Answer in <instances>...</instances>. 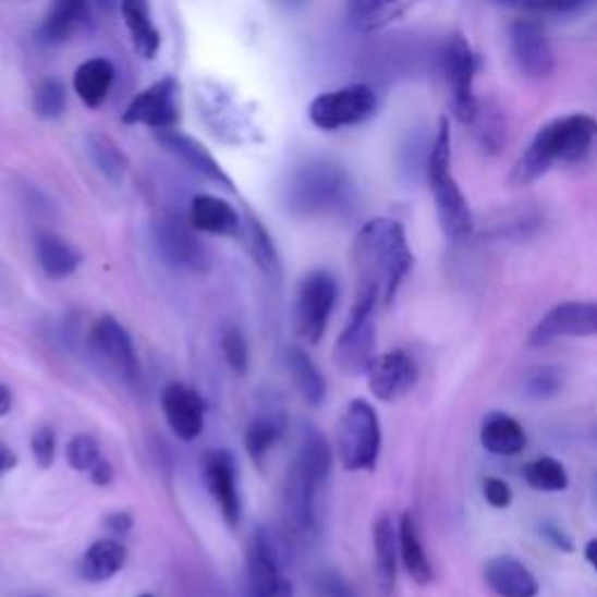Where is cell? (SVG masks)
<instances>
[{"label": "cell", "mask_w": 597, "mask_h": 597, "mask_svg": "<svg viewBox=\"0 0 597 597\" xmlns=\"http://www.w3.org/2000/svg\"><path fill=\"white\" fill-rule=\"evenodd\" d=\"M470 129H474V136L486 153H500L504 145V124L500 120V114L480 106L476 120Z\"/></svg>", "instance_id": "f35d334b"}, {"label": "cell", "mask_w": 597, "mask_h": 597, "mask_svg": "<svg viewBox=\"0 0 597 597\" xmlns=\"http://www.w3.org/2000/svg\"><path fill=\"white\" fill-rule=\"evenodd\" d=\"M337 298L339 285L337 278L329 271H310L302 280L294 306V327L296 334L308 345H318L322 341L331 313H334Z\"/></svg>", "instance_id": "ba28073f"}, {"label": "cell", "mask_w": 597, "mask_h": 597, "mask_svg": "<svg viewBox=\"0 0 597 597\" xmlns=\"http://www.w3.org/2000/svg\"><path fill=\"white\" fill-rule=\"evenodd\" d=\"M397 558H400V537L390 516H378L374 525V568L376 584L383 593H392L397 582Z\"/></svg>", "instance_id": "484cf974"}, {"label": "cell", "mask_w": 597, "mask_h": 597, "mask_svg": "<svg viewBox=\"0 0 597 597\" xmlns=\"http://www.w3.org/2000/svg\"><path fill=\"white\" fill-rule=\"evenodd\" d=\"M376 360V320L374 310H351L341 337L334 345L337 367L348 376L367 374Z\"/></svg>", "instance_id": "5bb4252c"}, {"label": "cell", "mask_w": 597, "mask_h": 597, "mask_svg": "<svg viewBox=\"0 0 597 597\" xmlns=\"http://www.w3.org/2000/svg\"><path fill=\"white\" fill-rule=\"evenodd\" d=\"M14 467H16L14 451H12V448L8 443L0 441V474H5L10 470H14Z\"/></svg>", "instance_id": "681fc988"}, {"label": "cell", "mask_w": 597, "mask_h": 597, "mask_svg": "<svg viewBox=\"0 0 597 597\" xmlns=\"http://www.w3.org/2000/svg\"><path fill=\"white\" fill-rule=\"evenodd\" d=\"M376 108L378 98L369 85H348L315 96L308 106V118L322 131H339L367 122Z\"/></svg>", "instance_id": "9c48e42d"}, {"label": "cell", "mask_w": 597, "mask_h": 597, "mask_svg": "<svg viewBox=\"0 0 597 597\" xmlns=\"http://www.w3.org/2000/svg\"><path fill=\"white\" fill-rule=\"evenodd\" d=\"M31 451L33 458H36L40 470H49L54 464L57 458V435L52 427H38L31 437Z\"/></svg>", "instance_id": "7bdbcfd3"}, {"label": "cell", "mask_w": 597, "mask_h": 597, "mask_svg": "<svg viewBox=\"0 0 597 597\" xmlns=\"http://www.w3.org/2000/svg\"><path fill=\"white\" fill-rule=\"evenodd\" d=\"M161 409L166 423H169L178 439L194 441L196 437H202L206 425V404L196 390L182 383H169L161 392Z\"/></svg>", "instance_id": "e0dca14e"}, {"label": "cell", "mask_w": 597, "mask_h": 597, "mask_svg": "<svg viewBox=\"0 0 597 597\" xmlns=\"http://www.w3.org/2000/svg\"><path fill=\"white\" fill-rule=\"evenodd\" d=\"M124 24L129 28V36L134 40L136 52L143 59H155L161 45V36L153 22V8L149 0H120Z\"/></svg>", "instance_id": "f1b7e54d"}, {"label": "cell", "mask_w": 597, "mask_h": 597, "mask_svg": "<svg viewBox=\"0 0 597 597\" xmlns=\"http://www.w3.org/2000/svg\"><path fill=\"white\" fill-rule=\"evenodd\" d=\"M331 460L334 458L327 439L315 429H306L288 470L283 504H280L285 535L294 544H310L320 535L318 500L331 472Z\"/></svg>", "instance_id": "7a4b0ae2"}, {"label": "cell", "mask_w": 597, "mask_h": 597, "mask_svg": "<svg viewBox=\"0 0 597 597\" xmlns=\"http://www.w3.org/2000/svg\"><path fill=\"white\" fill-rule=\"evenodd\" d=\"M348 178L331 163H310L296 171L288 187V208L296 215H318L343 204Z\"/></svg>", "instance_id": "52a82bcc"}, {"label": "cell", "mask_w": 597, "mask_h": 597, "mask_svg": "<svg viewBox=\"0 0 597 597\" xmlns=\"http://www.w3.org/2000/svg\"><path fill=\"white\" fill-rule=\"evenodd\" d=\"M411 269L413 253L404 224L392 218L369 220L353 241V308L376 310V306H390Z\"/></svg>", "instance_id": "6da1fadb"}, {"label": "cell", "mask_w": 597, "mask_h": 597, "mask_svg": "<svg viewBox=\"0 0 597 597\" xmlns=\"http://www.w3.org/2000/svg\"><path fill=\"white\" fill-rule=\"evenodd\" d=\"M484 497H486V502L495 509H507L511 504V488L507 480L502 478H497V476H490L484 480Z\"/></svg>", "instance_id": "f6af8a7d"}, {"label": "cell", "mask_w": 597, "mask_h": 597, "mask_svg": "<svg viewBox=\"0 0 597 597\" xmlns=\"http://www.w3.org/2000/svg\"><path fill=\"white\" fill-rule=\"evenodd\" d=\"M36 259L42 273L52 280L71 278L82 264V255L75 247L54 234L36 236Z\"/></svg>", "instance_id": "f546056e"}, {"label": "cell", "mask_w": 597, "mask_h": 597, "mask_svg": "<svg viewBox=\"0 0 597 597\" xmlns=\"http://www.w3.org/2000/svg\"><path fill=\"white\" fill-rule=\"evenodd\" d=\"M478 69L480 61L470 40L460 36V33H453L441 49V71L448 92H451L453 114L464 126H472L480 110V101L474 92V80Z\"/></svg>", "instance_id": "8992f818"}, {"label": "cell", "mask_w": 597, "mask_h": 597, "mask_svg": "<svg viewBox=\"0 0 597 597\" xmlns=\"http://www.w3.org/2000/svg\"><path fill=\"white\" fill-rule=\"evenodd\" d=\"M157 141L169 149L173 157H178L182 163L190 166L196 175H202L215 182V185L234 192V182H231V178L224 173L222 166L215 161V157L208 153V149L198 141H194L192 136L182 134V131H175V129H161L157 131Z\"/></svg>", "instance_id": "ffe728a7"}, {"label": "cell", "mask_w": 597, "mask_h": 597, "mask_svg": "<svg viewBox=\"0 0 597 597\" xmlns=\"http://www.w3.org/2000/svg\"><path fill=\"white\" fill-rule=\"evenodd\" d=\"M190 224L196 231H204V234L212 236H236L243 229L236 208L224 202V198L212 194H198L192 198Z\"/></svg>", "instance_id": "44dd1931"}, {"label": "cell", "mask_w": 597, "mask_h": 597, "mask_svg": "<svg viewBox=\"0 0 597 597\" xmlns=\"http://www.w3.org/2000/svg\"><path fill=\"white\" fill-rule=\"evenodd\" d=\"M138 597H155V595H149V593H145V595H138Z\"/></svg>", "instance_id": "db71d44e"}, {"label": "cell", "mask_w": 597, "mask_h": 597, "mask_svg": "<svg viewBox=\"0 0 597 597\" xmlns=\"http://www.w3.org/2000/svg\"><path fill=\"white\" fill-rule=\"evenodd\" d=\"M369 390L380 402H394L404 397L418 380L416 362H413L404 351H390L374 360L367 371Z\"/></svg>", "instance_id": "ac0fdd59"}, {"label": "cell", "mask_w": 597, "mask_h": 597, "mask_svg": "<svg viewBox=\"0 0 597 597\" xmlns=\"http://www.w3.org/2000/svg\"><path fill=\"white\" fill-rule=\"evenodd\" d=\"M12 409V392L5 383H0V418L5 416V413H10Z\"/></svg>", "instance_id": "f907efd6"}, {"label": "cell", "mask_w": 597, "mask_h": 597, "mask_svg": "<svg viewBox=\"0 0 597 597\" xmlns=\"http://www.w3.org/2000/svg\"><path fill=\"white\" fill-rule=\"evenodd\" d=\"M202 472L210 497L218 502V509L229 527L241 525V490H239V467L229 451H210L202 460Z\"/></svg>", "instance_id": "2e32d148"}, {"label": "cell", "mask_w": 597, "mask_h": 597, "mask_svg": "<svg viewBox=\"0 0 597 597\" xmlns=\"http://www.w3.org/2000/svg\"><path fill=\"white\" fill-rule=\"evenodd\" d=\"M315 595L318 597H357L355 590L351 588V584L345 582V578L334 572V570H325L318 576H315Z\"/></svg>", "instance_id": "ee69618b"}, {"label": "cell", "mask_w": 597, "mask_h": 597, "mask_svg": "<svg viewBox=\"0 0 597 597\" xmlns=\"http://www.w3.org/2000/svg\"><path fill=\"white\" fill-rule=\"evenodd\" d=\"M523 476L535 490H544V492H560L570 486L565 464L549 455H541L533 462H527L523 467Z\"/></svg>", "instance_id": "d590c367"}, {"label": "cell", "mask_w": 597, "mask_h": 597, "mask_svg": "<svg viewBox=\"0 0 597 597\" xmlns=\"http://www.w3.org/2000/svg\"><path fill=\"white\" fill-rule=\"evenodd\" d=\"M106 527L112 535H126L129 529L134 527V516H131V513H126V511L110 513V516L106 519Z\"/></svg>", "instance_id": "c3c4849f"}, {"label": "cell", "mask_w": 597, "mask_h": 597, "mask_svg": "<svg viewBox=\"0 0 597 597\" xmlns=\"http://www.w3.org/2000/svg\"><path fill=\"white\" fill-rule=\"evenodd\" d=\"M87 147H89V157L96 163V169L101 171L112 182V185H120L129 171V159L122 149L103 134H92L87 138Z\"/></svg>", "instance_id": "e575fe53"}, {"label": "cell", "mask_w": 597, "mask_h": 597, "mask_svg": "<svg viewBox=\"0 0 597 597\" xmlns=\"http://www.w3.org/2000/svg\"><path fill=\"white\" fill-rule=\"evenodd\" d=\"M480 443L492 455H519L525 443L523 425L507 413H488L480 425Z\"/></svg>", "instance_id": "4316f807"}, {"label": "cell", "mask_w": 597, "mask_h": 597, "mask_svg": "<svg viewBox=\"0 0 597 597\" xmlns=\"http://www.w3.org/2000/svg\"><path fill=\"white\" fill-rule=\"evenodd\" d=\"M418 0H345L348 22L357 33H376L400 22Z\"/></svg>", "instance_id": "7402d4cb"}, {"label": "cell", "mask_w": 597, "mask_h": 597, "mask_svg": "<svg viewBox=\"0 0 597 597\" xmlns=\"http://www.w3.org/2000/svg\"><path fill=\"white\" fill-rule=\"evenodd\" d=\"M89 345L96 357L101 360L114 376L124 380L126 386L138 383L141 364L136 348L129 337V331L118 320L110 318V315H103V318L92 327Z\"/></svg>", "instance_id": "8fae6325"}, {"label": "cell", "mask_w": 597, "mask_h": 597, "mask_svg": "<svg viewBox=\"0 0 597 597\" xmlns=\"http://www.w3.org/2000/svg\"><path fill=\"white\" fill-rule=\"evenodd\" d=\"M33 110L40 120H59L65 112V89L59 80H42L33 94Z\"/></svg>", "instance_id": "74e56055"}, {"label": "cell", "mask_w": 597, "mask_h": 597, "mask_svg": "<svg viewBox=\"0 0 597 597\" xmlns=\"http://www.w3.org/2000/svg\"><path fill=\"white\" fill-rule=\"evenodd\" d=\"M243 227H245L247 251H251L257 267L271 278H280V257H278L273 239L269 236V231L264 229V224L257 218H253V215H247Z\"/></svg>", "instance_id": "836d02e7"}, {"label": "cell", "mask_w": 597, "mask_h": 597, "mask_svg": "<svg viewBox=\"0 0 597 597\" xmlns=\"http://www.w3.org/2000/svg\"><path fill=\"white\" fill-rule=\"evenodd\" d=\"M586 560L590 562L593 570L597 572V539H593V541L586 544Z\"/></svg>", "instance_id": "816d5d0a"}, {"label": "cell", "mask_w": 597, "mask_h": 597, "mask_svg": "<svg viewBox=\"0 0 597 597\" xmlns=\"http://www.w3.org/2000/svg\"><path fill=\"white\" fill-rule=\"evenodd\" d=\"M101 448H98V441L89 435H77L65 446V460H69L71 467L80 474H89L94 470V464L101 460Z\"/></svg>", "instance_id": "ab89813d"}, {"label": "cell", "mask_w": 597, "mask_h": 597, "mask_svg": "<svg viewBox=\"0 0 597 597\" xmlns=\"http://www.w3.org/2000/svg\"><path fill=\"white\" fill-rule=\"evenodd\" d=\"M89 478H92V484H94V486H101V488L110 486L112 480H114L112 464H110L106 458H101V460H98V462L94 464V470L89 472Z\"/></svg>", "instance_id": "7dc6e473"}, {"label": "cell", "mask_w": 597, "mask_h": 597, "mask_svg": "<svg viewBox=\"0 0 597 597\" xmlns=\"http://www.w3.org/2000/svg\"><path fill=\"white\" fill-rule=\"evenodd\" d=\"M539 535L546 539V541H549L551 546H556V549L558 551H565V553H572V549H574V546H572V541L568 539V535L565 533H562V529L558 527V525H553V523H544L541 527H539Z\"/></svg>", "instance_id": "bcb514c9"}, {"label": "cell", "mask_w": 597, "mask_h": 597, "mask_svg": "<svg viewBox=\"0 0 597 597\" xmlns=\"http://www.w3.org/2000/svg\"><path fill=\"white\" fill-rule=\"evenodd\" d=\"M288 413L278 406H267L245 427V451L257 464L264 462L271 448L285 435Z\"/></svg>", "instance_id": "d4e9b609"}, {"label": "cell", "mask_w": 597, "mask_h": 597, "mask_svg": "<svg viewBox=\"0 0 597 597\" xmlns=\"http://www.w3.org/2000/svg\"><path fill=\"white\" fill-rule=\"evenodd\" d=\"M597 337V302H568L553 306L535 325L529 345H549L558 339Z\"/></svg>", "instance_id": "4fadbf2b"}, {"label": "cell", "mask_w": 597, "mask_h": 597, "mask_svg": "<svg viewBox=\"0 0 597 597\" xmlns=\"http://www.w3.org/2000/svg\"><path fill=\"white\" fill-rule=\"evenodd\" d=\"M126 565V549L114 539L92 544L80 560V576L89 584H103Z\"/></svg>", "instance_id": "83f0119b"}, {"label": "cell", "mask_w": 597, "mask_h": 597, "mask_svg": "<svg viewBox=\"0 0 597 597\" xmlns=\"http://www.w3.org/2000/svg\"><path fill=\"white\" fill-rule=\"evenodd\" d=\"M427 185L435 196L439 224L448 241H467L474 231V215L453 175V134L448 118L439 120L437 136L427 157Z\"/></svg>", "instance_id": "277c9868"}, {"label": "cell", "mask_w": 597, "mask_h": 597, "mask_svg": "<svg viewBox=\"0 0 597 597\" xmlns=\"http://www.w3.org/2000/svg\"><path fill=\"white\" fill-rule=\"evenodd\" d=\"M509 52L516 69L529 80H546L556 73V52L546 28L533 16H519L507 28Z\"/></svg>", "instance_id": "30bf717a"}, {"label": "cell", "mask_w": 597, "mask_h": 597, "mask_svg": "<svg viewBox=\"0 0 597 597\" xmlns=\"http://www.w3.org/2000/svg\"><path fill=\"white\" fill-rule=\"evenodd\" d=\"M180 85L175 77H161L155 85H149L141 94L134 96V101L124 110V124H143L155 131L173 129L180 120V103H178Z\"/></svg>", "instance_id": "9a60e30c"}, {"label": "cell", "mask_w": 597, "mask_h": 597, "mask_svg": "<svg viewBox=\"0 0 597 597\" xmlns=\"http://www.w3.org/2000/svg\"><path fill=\"white\" fill-rule=\"evenodd\" d=\"M486 584L500 597H537L539 584L521 560L511 556H497L486 565Z\"/></svg>", "instance_id": "603a6c76"}, {"label": "cell", "mask_w": 597, "mask_h": 597, "mask_svg": "<svg viewBox=\"0 0 597 597\" xmlns=\"http://www.w3.org/2000/svg\"><path fill=\"white\" fill-rule=\"evenodd\" d=\"M380 423L376 409L353 400L337 425V453L348 472H371L380 455Z\"/></svg>", "instance_id": "5b68a950"}, {"label": "cell", "mask_w": 597, "mask_h": 597, "mask_svg": "<svg viewBox=\"0 0 597 597\" xmlns=\"http://www.w3.org/2000/svg\"><path fill=\"white\" fill-rule=\"evenodd\" d=\"M523 386L533 400H551L562 388V371L558 367L533 369L525 376Z\"/></svg>", "instance_id": "b9f144b4"}, {"label": "cell", "mask_w": 597, "mask_h": 597, "mask_svg": "<svg viewBox=\"0 0 597 597\" xmlns=\"http://www.w3.org/2000/svg\"><path fill=\"white\" fill-rule=\"evenodd\" d=\"M285 360H288V371L292 376V383L298 390V394L304 397V402H308L310 406H320L327 397V383L320 369L315 367L310 355L302 345H290Z\"/></svg>", "instance_id": "1f68e13d"}, {"label": "cell", "mask_w": 597, "mask_h": 597, "mask_svg": "<svg viewBox=\"0 0 597 597\" xmlns=\"http://www.w3.org/2000/svg\"><path fill=\"white\" fill-rule=\"evenodd\" d=\"M271 597H294V590H292V584L288 582V578H285V582L283 584H280V588L271 595Z\"/></svg>", "instance_id": "f5cc1de1"}, {"label": "cell", "mask_w": 597, "mask_h": 597, "mask_svg": "<svg viewBox=\"0 0 597 597\" xmlns=\"http://www.w3.org/2000/svg\"><path fill=\"white\" fill-rule=\"evenodd\" d=\"M397 537H400V558L404 562V570L418 586H427L432 582V565H429L423 541L418 537L416 519L409 511L402 516L400 527H397Z\"/></svg>", "instance_id": "d6a6232c"}, {"label": "cell", "mask_w": 597, "mask_h": 597, "mask_svg": "<svg viewBox=\"0 0 597 597\" xmlns=\"http://www.w3.org/2000/svg\"><path fill=\"white\" fill-rule=\"evenodd\" d=\"M220 343H222V355L229 364V369L239 376H245L247 369H251V348H247L243 329L239 325H224Z\"/></svg>", "instance_id": "8d00e7d4"}, {"label": "cell", "mask_w": 597, "mask_h": 597, "mask_svg": "<svg viewBox=\"0 0 597 597\" xmlns=\"http://www.w3.org/2000/svg\"><path fill=\"white\" fill-rule=\"evenodd\" d=\"M114 82V65L108 59H89L80 65L73 77L75 94L89 108L103 106Z\"/></svg>", "instance_id": "4dcf8cb0"}, {"label": "cell", "mask_w": 597, "mask_h": 597, "mask_svg": "<svg viewBox=\"0 0 597 597\" xmlns=\"http://www.w3.org/2000/svg\"><path fill=\"white\" fill-rule=\"evenodd\" d=\"M92 0H52L47 16L38 28L42 45H61L87 22Z\"/></svg>", "instance_id": "cb8c5ba5"}, {"label": "cell", "mask_w": 597, "mask_h": 597, "mask_svg": "<svg viewBox=\"0 0 597 597\" xmlns=\"http://www.w3.org/2000/svg\"><path fill=\"white\" fill-rule=\"evenodd\" d=\"M495 3L525 14H572L582 10L588 0H495Z\"/></svg>", "instance_id": "60d3db41"}, {"label": "cell", "mask_w": 597, "mask_h": 597, "mask_svg": "<svg viewBox=\"0 0 597 597\" xmlns=\"http://www.w3.org/2000/svg\"><path fill=\"white\" fill-rule=\"evenodd\" d=\"M153 239L159 257L171 269L204 271L208 267V253L192 224L175 218H159L153 227Z\"/></svg>", "instance_id": "7c38bea8"}, {"label": "cell", "mask_w": 597, "mask_h": 597, "mask_svg": "<svg viewBox=\"0 0 597 597\" xmlns=\"http://www.w3.org/2000/svg\"><path fill=\"white\" fill-rule=\"evenodd\" d=\"M245 574H247V597H271L280 584L285 582L280 574L278 553L273 549V541L264 529L251 537L245 556Z\"/></svg>", "instance_id": "d6986e66"}, {"label": "cell", "mask_w": 597, "mask_h": 597, "mask_svg": "<svg viewBox=\"0 0 597 597\" xmlns=\"http://www.w3.org/2000/svg\"><path fill=\"white\" fill-rule=\"evenodd\" d=\"M597 143V120L588 112H570L546 122L513 166L509 182L527 187L549 173L556 163L584 161Z\"/></svg>", "instance_id": "3957f363"}]
</instances>
